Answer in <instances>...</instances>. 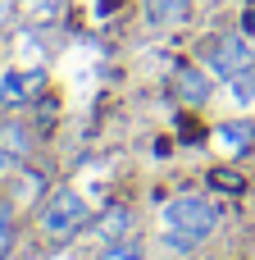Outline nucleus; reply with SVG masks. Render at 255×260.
<instances>
[{"label":"nucleus","instance_id":"12","mask_svg":"<svg viewBox=\"0 0 255 260\" xmlns=\"http://www.w3.org/2000/svg\"><path fill=\"white\" fill-rule=\"evenodd\" d=\"M9 242H14V210L0 201V256L9 251Z\"/></svg>","mask_w":255,"mask_h":260},{"label":"nucleus","instance_id":"5","mask_svg":"<svg viewBox=\"0 0 255 260\" xmlns=\"http://www.w3.org/2000/svg\"><path fill=\"white\" fill-rule=\"evenodd\" d=\"M187 9H192V0H146L141 5V18H146V27L169 32V27H183L187 23Z\"/></svg>","mask_w":255,"mask_h":260},{"label":"nucleus","instance_id":"1","mask_svg":"<svg viewBox=\"0 0 255 260\" xmlns=\"http://www.w3.org/2000/svg\"><path fill=\"white\" fill-rule=\"evenodd\" d=\"M164 229L173 233H192V238H210L219 229V206L205 197H178L164 206Z\"/></svg>","mask_w":255,"mask_h":260},{"label":"nucleus","instance_id":"6","mask_svg":"<svg viewBox=\"0 0 255 260\" xmlns=\"http://www.w3.org/2000/svg\"><path fill=\"white\" fill-rule=\"evenodd\" d=\"M173 87H178V96H183V101H192V105H201V101H210V69L201 73V69H192V64H183V69L173 73Z\"/></svg>","mask_w":255,"mask_h":260},{"label":"nucleus","instance_id":"11","mask_svg":"<svg viewBox=\"0 0 255 260\" xmlns=\"http://www.w3.org/2000/svg\"><path fill=\"white\" fill-rule=\"evenodd\" d=\"M210 187H214V192H242L246 178H242V174H228V169H210Z\"/></svg>","mask_w":255,"mask_h":260},{"label":"nucleus","instance_id":"7","mask_svg":"<svg viewBox=\"0 0 255 260\" xmlns=\"http://www.w3.org/2000/svg\"><path fill=\"white\" fill-rule=\"evenodd\" d=\"M27 151H32V133L23 123H0V160L9 165V160H23Z\"/></svg>","mask_w":255,"mask_h":260},{"label":"nucleus","instance_id":"14","mask_svg":"<svg viewBox=\"0 0 255 260\" xmlns=\"http://www.w3.org/2000/svg\"><path fill=\"white\" fill-rule=\"evenodd\" d=\"M251 18H255V0H251Z\"/></svg>","mask_w":255,"mask_h":260},{"label":"nucleus","instance_id":"4","mask_svg":"<svg viewBox=\"0 0 255 260\" xmlns=\"http://www.w3.org/2000/svg\"><path fill=\"white\" fill-rule=\"evenodd\" d=\"M41 87H46L41 69H9V73H0V101H5V105H23V101H32Z\"/></svg>","mask_w":255,"mask_h":260},{"label":"nucleus","instance_id":"3","mask_svg":"<svg viewBox=\"0 0 255 260\" xmlns=\"http://www.w3.org/2000/svg\"><path fill=\"white\" fill-rule=\"evenodd\" d=\"M255 55L251 46H246V37H219L210 50H205V69H210V78H219V82H233L242 69H251Z\"/></svg>","mask_w":255,"mask_h":260},{"label":"nucleus","instance_id":"13","mask_svg":"<svg viewBox=\"0 0 255 260\" xmlns=\"http://www.w3.org/2000/svg\"><path fill=\"white\" fill-rule=\"evenodd\" d=\"M164 242H169L173 251H187V247H196L201 238H192V233H173V229H164Z\"/></svg>","mask_w":255,"mask_h":260},{"label":"nucleus","instance_id":"10","mask_svg":"<svg viewBox=\"0 0 255 260\" xmlns=\"http://www.w3.org/2000/svg\"><path fill=\"white\" fill-rule=\"evenodd\" d=\"M251 128H246V123H224V128H219V133H214V146H219V151H242V146H251Z\"/></svg>","mask_w":255,"mask_h":260},{"label":"nucleus","instance_id":"8","mask_svg":"<svg viewBox=\"0 0 255 260\" xmlns=\"http://www.w3.org/2000/svg\"><path fill=\"white\" fill-rule=\"evenodd\" d=\"M228 101H233L237 110H255V64L242 69V73L228 82Z\"/></svg>","mask_w":255,"mask_h":260},{"label":"nucleus","instance_id":"9","mask_svg":"<svg viewBox=\"0 0 255 260\" xmlns=\"http://www.w3.org/2000/svg\"><path fill=\"white\" fill-rule=\"evenodd\" d=\"M123 233H128V210H105L96 219V238L100 242H119Z\"/></svg>","mask_w":255,"mask_h":260},{"label":"nucleus","instance_id":"2","mask_svg":"<svg viewBox=\"0 0 255 260\" xmlns=\"http://www.w3.org/2000/svg\"><path fill=\"white\" fill-rule=\"evenodd\" d=\"M82 224H87V201H82L73 187L55 192V197L41 206V229H46L50 238H73Z\"/></svg>","mask_w":255,"mask_h":260}]
</instances>
